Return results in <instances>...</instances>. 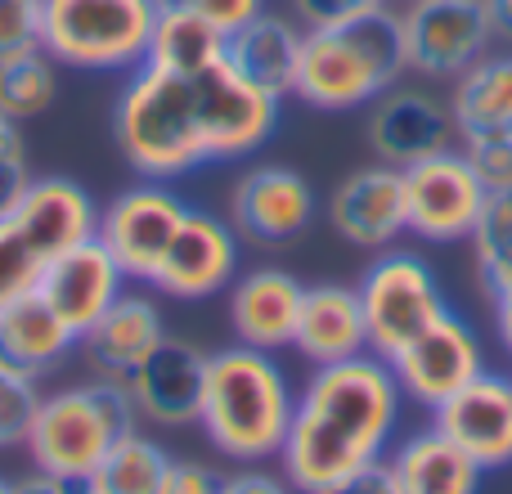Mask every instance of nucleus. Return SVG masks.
I'll use <instances>...</instances> for the list:
<instances>
[{
	"label": "nucleus",
	"mask_w": 512,
	"mask_h": 494,
	"mask_svg": "<svg viewBox=\"0 0 512 494\" xmlns=\"http://www.w3.org/2000/svg\"><path fill=\"white\" fill-rule=\"evenodd\" d=\"M400 414L405 396L382 355L364 351L355 360L310 369L274 463L301 494H315L387 459L400 432Z\"/></svg>",
	"instance_id": "obj_1"
},
{
	"label": "nucleus",
	"mask_w": 512,
	"mask_h": 494,
	"mask_svg": "<svg viewBox=\"0 0 512 494\" xmlns=\"http://www.w3.org/2000/svg\"><path fill=\"white\" fill-rule=\"evenodd\" d=\"M292 405L297 391L274 351H256L243 342L207 351L198 427L221 459L274 463L288 436Z\"/></svg>",
	"instance_id": "obj_2"
},
{
	"label": "nucleus",
	"mask_w": 512,
	"mask_h": 494,
	"mask_svg": "<svg viewBox=\"0 0 512 494\" xmlns=\"http://www.w3.org/2000/svg\"><path fill=\"white\" fill-rule=\"evenodd\" d=\"M113 140L126 167L144 180L176 185V180L216 167L212 149H207L198 77L162 72L153 63L126 72L113 99Z\"/></svg>",
	"instance_id": "obj_3"
},
{
	"label": "nucleus",
	"mask_w": 512,
	"mask_h": 494,
	"mask_svg": "<svg viewBox=\"0 0 512 494\" xmlns=\"http://www.w3.org/2000/svg\"><path fill=\"white\" fill-rule=\"evenodd\" d=\"M396 81H405V50L391 5L342 27H310L292 95L319 113H364Z\"/></svg>",
	"instance_id": "obj_4"
},
{
	"label": "nucleus",
	"mask_w": 512,
	"mask_h": 494,
	"mask_svg": "<svg viewBox=\"0 0 512 494\" xmlns=\"http://www.w3.org/2000/svg\"><path fill=\"white\" fill-rule=\"evenodd\" d=\"M135 427H140V418H135L126 387L86 378L41 396L32 427L23 436V450L32 468L81 486L99 468V459Z\"/></svg>",
	"instance_id": "obj_5"
},
{
	"label": "nucleus",
	"mask_w": 512,
	"mask_h": 494,
	"mask_svg": "<svg viewBox=\"0 0 512 494\" xmlns=\"http://www.w3.org/2000/svg\"><path fill=\"white\" fill-rule=\"evenodd\" d=\"M153 0H41V50L59 68L126 77L149 59Z\"/></svg>",
	"instance_id": "obj_6"
},
{
	"label": "nucleus",
	"mask_w": 512,
	"mask_h": 494,
	"mask_svg": "<svg viewBox=\"0 0 512 494\" xmlns=\"http://www.w3.org/2000/svg\"><path fill=\"white\" fill-rule=\"evenodd\" d=\"M360 306L364 328H369V351L373 355H396L409 337H418L427 324L445 315V292L436 279V265L414 247H382L373 261L364 265L360 283Z\"/></svg>",
	"instance_id": "obj_7"
},
{
	"label": "nucleus",
	"mask_w": 512,
	"mask_h": 494,
	"mask_svg": "<svg viewBox=\"0 0 512 494\" xmlns=\"http://www.w3.org/2000/svg\"><path fill=\"white\" fill-rule=\"evenodd\" d=\"M405 77L454 86L481 54L495 50V32L481 0H396Z\"/></svg>",
	"instance_id": "obj_8"
},
{
	"label": "nucleus",
	"mask_w": 512,
	"mask_h": 494,
	"mask_svg": "<svg viewBox=\"0 0 512 494\" xmlns=\"http://www.w3.org/2000/svg\"><path fill=\"white\" fill-rule=\"evenodd\" d=\"M189 203L171 180H135V185L117 189L104 207H99V230L95 239L113 252V261L126 270L131 283L149 288L153 270H158L162 252H167L176 225L185 221Z\"/></svg>",
	"instance_id": "obj_9"
},
{
	"label": "nucleus",
	"mask_w": 512,
	"mask_h": 494,
	"mask_svg": "<svg viewBox=\"0 0 512 494\" xmlns=\"http://www.w3.org/2000/svg\"><path fill=\"white\" fill-rule=\"evenodd\" d=\"M490 189L463 162L459 149H441L405 167L409 234L418 243H463L472 239Z\"/></svg>",
	"instance_id": "obj_10"
},
{
	"label": "nucleus",
	"mask_w": 512,
	"mask_h": 494,
	"mask_svg": "<svg viewBox=\"0 0 512 494\" xmlns=\"http://www.w3.org/2000/svg\"><path fill=\"white\" fill-rule=\"evenodd\" d=\"M243 270V239L234 225L216 212L189 207L185 221L176 225L149 288L171 301H212L234 283Z\"/></svg>",
	"instance_id": "obj_11"
},
{
	"label": "nucleus",
	"mask_w": 512,
	"mask_h": 494,
	"mask_svg": "<svg viewBox=\"0 0 512 494\" xmlns=\"http://www.w3.org/2000/svg\"><path fill=\"white\" fill-rule=\"evenodd\" d=\"M364 140L373 158L391 167H409L427 153L454 149L459 126H454L450 95H436L427 81H396L364 108Z\"/></svg>",
	"instance_id": "obj_12"
},
{
	"label": "nucleus",
	"mask_w": 512,
	"mask_h": 494,
	"mask_svg": "<svg viewBox=\"0 0 512 494\" xmlns=\"http://www.w3.org/2000/svg\"><path fill=\"white\" fill-rule=\"evenodd\" d=\"M387 364L400 382V396L432 414L441 400H450L477 373H486V351H481V337L454 310H445L436 324H427L396 355H387Z\"/></svg>",
	"instance_id": "obj_13"
},
{
	"label": "nucleus",
	"mask_w": 512,
	"mask_h": 494,
	"mask_svg": "<svg viewBox=\"0 0 512 494\" xmlns=\"http://www.w3.org/2000/svg\"><path fill=\"white\" fill-rule=\"evenodd\" d=\"M315 212V189L301 171L279 167V162H256L234 180L225 221L234 225L243 243L288 247L315 225Z\"/></svg>",
	"instance_id": "obj_14"
},
{
	"label": "nucleus",
	"mask_w": 512,
	"mask_h": 494,
	"mask_svg": "<svg viewBox=\"0 0 512 494\" xmlns=\"http://www.w3.org/2000/svg\"><path fill=\"white\" fill-rule=\"evenodd\" d=\"M328 225L360 252L396 247L409 234L405 167L369 162L342 176V185L328 194Z\"/></svg>",
	"instance_id": "obj_15"
},
{
	"label": "nucleus",
	"mask_w": 512,
	"mask_h": 494,
	"mask_svg": "<svg viewBox=\"0 0 512 494\" xmlns=\"http://www.w3.org/2000/svg\"><path fill=\"white\" fill-rule=\"evenodd\" d=\"M203 373L207 351L194 342L167 333L162 346L126 378V396L140 418V427H162V432H180V427H198V409H203Z\"/></svg>",
	"instance_id": "obj_16"
},
{
	"label": "nucleus",
	"mask_w": 512,
	"mask_h": 494,
	"mask_svg": "<svg viewBox=\"0 0 512 494\" xmlns=\"http://www.w3.org/2000/svg\"><path fill=\"white\" fill-rule=\"evenodd\" d=\"M162 337H167V319H162L158 292L144 288V283H131V288L95 319V328L77 342V351H81V360H86L90 378L126 387V378L158 351Z\"/></svg>",
	"instance_id": "obj_17"
},
{
	"label": "nucleus",
	"mask_w": 512,
	"mask_h": 494,
	"mask_svg": "<svg viewBox=\"0 0 512 494\" xmlns=\"http://www.w3.org/2000/svg\"><path fill=\"white\" fill-rule=\"evenodd\" d=\"M432 427H441L481 472H499L512 463V378L477 373L468 387L432 409Z\"/></svg>",
	"instance_id": "obj_18"
},
{
	"label": "nucleus",
	"mask_w": 512,
	"mask_h": 494,
	"mask_svg": "<svg viewBox=\"0 0 512 494\" xmlns=\"http://www.w3.org/2000/svg\"><path fill=\"white\" fill-rule=\"evenodd\" d=\"M126 288H131V279H126V270L113 261V252L99 239H90L45 265L41 283H36V297H41L81 342V337L95 328V319L104 315Z\"/></svg>",
	"instance_id": "obj_19"
},
{
	"label": "nucleus",
	"mask_w": 512,
	"mask_h": 494,
	"mask_svg": "<svg viewBox=\"0 0 512 494\" xmlns=\"http://www.w3.org/2000/svg\"><path fill=\"white\" fill-rule=\"evenodd\" d=\"M301 297H306V283L292 270H283V265L239 270L234 283L225 288L234 342L256 346V351H274V355L288 351L292 337H297Z\"/></svg>",
	"instance_id": "obj_20"
},
{
	"label": "nucleus",
	"mask_w": 512,
	"mask_h": 494,
	"mask_svg": "<svg viewBox=\"0 0 512 494\" xmlns=\"http://www.w3.org/2000/svg\"><path fill=\"white\" fill-rule=\"evenodd\" d=\"M9 221L41 252V261L50 265L54 256L95 239L99 203L90 198L86 185H77V180H68V176H32V185L23 189V198H18V207L9 212Z\"/></svg>",
	"instance_id": "obj_21"
},
{
	"label": "nucleus",
	"mask_w": 512,
	"mask_h": 494,
	"mask_svg": "<svg viewBox=\"0 0 512 494\" xmlns=\"http://www.w3.org/2000/svg\"><path fill=\"white\" fill-rule=\"evenodd\" d=\"M292 351L310 364H342L355 355L369 351V328H364V306L360 292L351 283H310L301 297V319H297V337Z\"/></svg>",
	"instance_id": "obj_22"
},
{
	"label": "nucleus",
	"mask_w": 512,
	"mask_h": 494,
	"mask_svg": "<svg viewBox=\"0 0 512 494\" xmlns=\"http://www.w3.org/2000/svg\"><path fill=\"white\" fill-rule=\"evenodd\" d=\"M301 41H306V27H301L288 9H265V14H256L252 23H243L239 32L225 41V63H230L239 77H248L252 86L288 99L292 81H297Z\"/></svg>",
	"instance_id": "obj_23"
},
{
	"label": "nucleus",
	"mask_w": 512,
	"mask_h": 494,
	"mask_svg": "<svg viewBox=\"0 0 512 494\" xmlns=\"http://www.w3.org/2000/svg\"><path fill=\"white\" fill-rule=\"evenodd\" d=\"M387 472L396 477L400 494H481L486 472L441 432V427H418L405 441L387 450Z\"/></svg>",
	"instance_id": "obj_24"
},
{
	"label": "nucleus",
	"mask_w": 512,
	"mask_h": 494,
	"mask_svg": "<svg viewBox=\"0 0 512 494\" xmlns=\"http://www.w3.org/2000/svg\"><path fill=\"white\" fill-rule=\"evenodd\" d=\"M72 351H77V333L36 292L0 310V369L41 382L63 369Z\"/></svg>",
	"instance_id": "obj_25"
},
{
	"label": "nucleus",
	"mask_w": 512,
	"mask_h": 494,
	"mask_svg": "<svg viewBox=\"0 0 512 494\" xmlns=\"http://www.w3.org/2000/svg\"><path fill=\"white\" fill-rule=\"evenodd\" d=\"M225 41L230 36L207 23L198 9L171 5V9H158V18H153L149 59L144 63H153L162 72H180V77H198V72L225 63Z\"/></svg>",
	"instance_id": "obj_26"
},
{
	"label": "nucleus",
	"mask_w": 512,
	"mask_h": 494,
	"mask_svg": "<svg viewBox=\"0 0 512 494\" xmlns=\"http://www.w3.org/2000/svg\"><path fill=\"white\" fill-rule=\"evenodd\" d=\"M450 108L459 131L512 126V50H490L450 86Z\"/></svg>",
	"instance_id": "obj_27"
},
{
	"label": "nucleus",
	"mask_w": 512,
	"mask_h": 494,
	"mask_svg": "<svg viewBox=\"0 0 512 494\" xmlns=\"http://www.w3.org/2000/svg\"><path fill=\"white\" fill-rule=\"evenodd\" d=\"M167 468L171 454L144 427H135L99 459V468L86 477V486L95 494H158L162 481H167Z\"/></svg>",
	"instance_id": "obj_28"
},
{
	"label": "nucleus",
	"mask_w": 512,
	"mask_h": 494,
	"mask_svg": "<svg viewBox=\"0 0 512 494\" xmlns=\"http://www.w3.org/2000/svg\"><path fill=\"white\" fill-rule=\"evenodd\" d=\"M59 95V63L32 45V50L0 59V113H9L14 122H32Z\"/></svg>",
	"instance_id": "obj_29"
},
{
	"label": "nucleus",
	"mask_w": 512,
	"mask_h": 494,
	"mask_svg": "<svg viewBox=\"0 0 512 494\" xmlns=\"http://www.w3.org/2000/svg\"><path fill=\"white\" fill-rule=\"evenodd\" d=\"M468 243L486 301H495L499 292H512V189L486 198V212H481Z\"/></svg>",
	"instance_id": "obj_30"
},
{
	"label": "nucleus",
	"mask_w": 512,
	"mask_h": 494,
	"mask_svg": "<svg viewBox=\"0 0 512 494\" xmlns=\"http://www.w3.org/2000/svg\"><path fill=\"white\" fill-rule=\"evenodd\" d=\"M454 149L463 153L477 180L490 194L512 189V126H481V131H459Z\"/></svg>",
	"instance_id": "obj_31"
},
{
	"label": "nucleus",
	"mask_w": 512,
	"mask_h": 494,
	"mask_svg": "<svg viewBox=\"0 0 512 494\" xmlns=\"http://www.w3.org/2000/svg\"><path fill=\"white\" fill-rule=\"evenodd\" d=\"M41 274H45L41 252H36V247L18 234V225L5 216V221H0V310L32 297Z\"/></svg>",
	"instance_id": "obj_32"
},
{
	"label": "nucleus",
	"mask_w": 512,
	"mask_h": 494,
	"mask_svg": "<svg viewBox=\"0 0 512 494\" xmlns=\"http://www.w3.org/2000/svg\"><path fill=\"white\" fill-rule=\"evenodd\" d=\"M36 405H41V382L23 378V373L0 369V450L23 445Z\"/></svg>",
	"instance_id": "obj_33"
},
{
	"label": "nucleus",
	"mask_w": 512,
	"mask_h": 494,
	"mask_svg": "<svg viewBox=\"0 0 512 494\" xmlns=\"http://www.w3.org/2000/svg\"><path fill=\"white\" fill-rule=\"evenodd\" d=\"M391 5L396 0H288V14L310 32V27H342V23H355V18L382 14Z\"/></svg>",
	"instance_id": "obj_34"
},
{
	"label": "nucleus",
	"mask_w": 512,
	"mask_h": 494,
	"mask_svg": "<svg viewBox=\"0 0 512 494\" xmlns=\"http://www.w3.org/2000/svg\"><path fill=\"white\" fill-rule=\"evenodd\" d=\"M41 45V0H0V59Z\"/></svg>",
	"instance_id": "obj_35"
},
{
	"label": "nucleus",
	"mask_w": 512,
	"mask_h": 494,
	"mask_svg": "<svg viewBox=\"0 0 512 494\" xmlns=\"http://www.w3.org/2000/svg\"><path fill=\"white\" fill-rule=\"evenodd\" d=\"M221 494H301L270 463H234V472H221Z\"/></svg>",
	"instance_id": "obj_36"
},
{
	"label": "nucleus",
	"mask_w": 512,
	"mask_h": 494,
	"mask_svg": "<svg viewBox=\"0 0 512 494\" xmlns=\"http://www.w3.org/2000/svg\"><path fill=\"white\" fill-rule=\"evenodd\" d=\"M158 494H221V472L198 459H171Z\"/></svg>",
	"instance_id": "obj_37"
},
{
	"label": "nucleus",
	"mask_w": 512,
	"mask_h": 494,
	"mask_svg": "<svg viewBox=\"0 0 512 494\" xmlns=\"http://www.w3.org/2000/svg\"><path fill=\"white\" fill-rule=\"evenodd\" d=\"M185 5L198 9V14H203L212 27H221L225 36H234L243 23H252L256 14H265L270 0H185Z\"/></svg>",
	"instance_id": "obj_38"
},
{
	"label": "nucleus",
	"mask_w": 512,
	"mask_h": 494,
	"mask_svg": "<svg viewBox=\"0 0 512 494\" xmlns=\"http://www.w3.org/2000/svg\"><path fill=\"white\" fill-rule=\"evenodd\" d=\"M315 494H400V490H396V477L387 472V463H369V468L351 472V477L333 481V486H324Z\"/></svg>",
	"instance_id": "obj_39"
},
{
	"label": "nucleus",
	"mask_w": 512,
	"mask_h": 494,
	"mask_svg": "<svg viewBox=\"0 0 512 494\" xmlns=\"http://www.w3.org/2000/svg\"><path fill=\"white\" fill-rule=\"evenodd\" d=\"M32 185V162L27 158H0V221L18 207L23 189Z\"/></svg>",
	"instance_id": "obj_40"
},
{
	"label": "nucleus",
	"mask_w": 512,
	"mask_h": 494,
	"mask_svg": "<svg viewBox=\"0 0 512 494\" xmlns=\"http://www.w3.org/2000/svg\"><path fill=\"white\" fill-rule=\"evenodd\" d=\"M77 481H63V477H50V472L32 468L23 477H9V494H72Z\"/></svg>",
	"instance_id": "obj_41"
},
{
	"label": "nucleus",
	"mask_w": 512,
	"mask_h": 494,
	"mask_svg": "<svg viewBox=\"0 0 512 494\" xmlns=\"http://www.w3.org/2000/svg\"><path fill=\"white\" fill-rule=\"evenodd\" d=\"M490 18V32H495V45L512 50V0H481Z\"/></svg>",
	"instance_id": "obj_42"
},
{
	"label": "nucleus",
	"mask_w": 512,
	"mask_h": 494,
	"mask_svg": "<svg viewBox=\"0 0 512 494\" xmlns=\"http://www.w3.org/2000/svg\"><path fill=\"white\" fill-rule=\"evenodd\" d=\"M0 158H27L23 122H14L9 113H0Z\"/></svg>",
	"instance_id": "obj_43"
},
{
	"label": "nucleus",
	"mask_w": 512,
	"mask_h": 494,
	"mask_svg": "<svg viewBox=\"0 0 512 494\" xmlns=\"http://www.w3.org/2000/svg\"><path fill=\"white\" fill-rule=\"evenodd\" d=\"M490 310H495V333H499V346L512 355V292H499L495 301H490Z\"/></svg>",
	"instance_id": "obj_44"
},
{
	"label": "nucleus",
	"mask_w": 512,
	"mask_h": 494,
	"mask_svg": "<svg viewBox=\"0 0 512 494\" xmlns=\"http://www.w3.org/2000/svg\"><path fill=\"white\" fill-rule=\"evenodd\" d=\"M72 494H95V490H90V486H86V481H81V486H77V490H72Z\"/></svg>",
	"instance_id": "obj_45"
},
{
	"label": "nucleus",
	"mask_w": 512,
	"mask_h": 494,
	"mask_svg": "<svg viewBox=\"0 0 512 494\" xmlns=\"http://www.w3.org/2000/svg\"><path fill=\"white\" fill-rule=\"evenodd\" d=\"M0 494H9V481L5 477H0Z\"/></svg>",
	"instance_id": "obj_46"
}]
</instances>
